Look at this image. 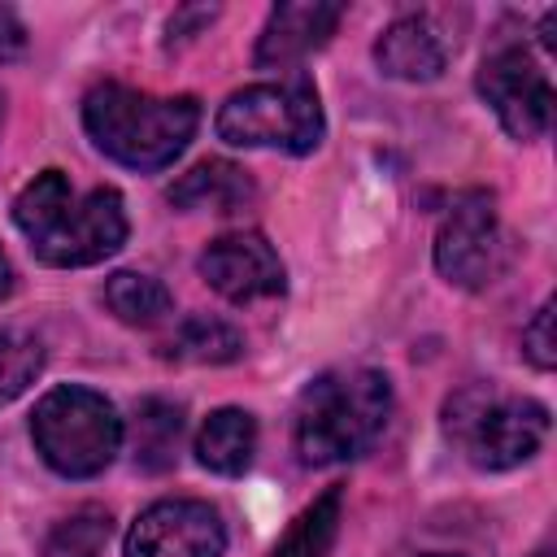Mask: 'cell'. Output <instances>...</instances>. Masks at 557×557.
I'll return each instance as SVG.
<instances>
[{
    "label": "cell",
    "mask_w": 557,
    "mask_h": 557,
    "mask_svg": "<svg viewBox=\"0 0 557 557\" xmlns=\"http://www.w3.org/2000/svg\"><path fill=\"white\" fill-rule=\"evenodd\" d=\"M435 270L453 287H487L505 270V235L487 191H461L435 231Z\"/></svg>",
    "instance_id": "6"
},
{
    "label": "cell",
    "mask_w": 557,
    "mask_h": 557,
    "mask_svg": "<svg viewBox=\"0 0 557 557\" xmlns=\"http://www.w3.org/2000/svg\"><path fill=\"white\" fill-rule=\"evenodd\" d=\"M392 413V383L379 370H331L296 405V453L305 466L352 461L374 448Z\"/></svg>",
    "instance_id": "2"
},
{
    "label": "cell",
    "mask_w": 557,
    "mask_h": 557,
    "mask_svg": "<svg viewBox=\"0 0 557 557\" xmlns=\"http://www.w3.org/2000/svg\"><path fill=\"white\" fill-rule=\"evenodd\" d=\"M479 96L513 139H540L553 122V83L527 48H496L479 65Z\"/></svg>",
    "instance_id": "7"
},
{
    "label": "cell",
    "mask_w": 557,
    "mask_h": 557,
    "mask_svg": "<svg viewBox=\"0 0 557 557\" xmlns=\"http://www.w3.org/2000/svg\"><path fill=\"white\" fill-rule=\"evenodd\" d=\"M200 278L218 296L235 305H252V300H270L283 292V261L265 244V235L231 231V235H218L200 252Z\"/></svg>",
    "instance_id": "10"
},
{
    "label": "cell",
    "mask_w": 557,
    "mask_h": 557,
    "mask_svg": "<svg viewBox=\"0 0 557 557\" xmlns=\"http://www.w3.org/2000/svg\"><path fill=\"white\" fill-rule=\"evenodd\" d=\"M109 531H113L109 509L83 505V509H74L70 518H61V522L48 531L44 557H100L104 544H109Z\"/></svg>",
    "instance_id": "20"
},
{
    "label": "cell",
    "mask_w": 557,
    "mask_h": 557,
    "mask_svg": "<svg viewBox=\"0 0 557 557\" xmlns=\"http://www.w3.org/2000/svg\"><path fill=\"white\" fill-rule=\"evenodd\" d=\"M344 9L339 4H326V0H287V4H274L265 26H261V39H257V52L252 61L261 70L270 65H296L305 61L309 52H318L335 26H339Z\"/></svg>",
    "instance_id": "11"
},
{
    "label": "cell",
    "mask_w": 557,
    "mask_h": 557,
    "mask_svg": "<svg viewBox=\"0 0 557 557\" xmlns=\"http://www.w3.org/2000/svg\"><path fill=\"white\" fill-rule=\"evenodd\" d=\"M426 557H448V553H426Z\"/></svg>",
    "instance_id": "26"
},
{
    "label": "cell",
    "mask_w": 557,
    "mask_h": 557,
    "mask_svg": "<svg viewBox=\"0 0 557 557\" xmlns=\"http://www.w3.org/2000/svg\"><path fill=\"white\" fill-rule=\"evenodd\" d=\"M104 305L113 309V318H122L126 326H152L170 313V292L161 278L152 274H135V270H117L104 283Z\"/></svg>",
    "instance_id": "18"
},
{
    "label": "cell",
    "mask_w": 557,
    "mask_h": 557,
    "mask_svg": "<svg viewBox=\"0 0 557 557\" xmlns=\"http://www.w3.org/2000/svg\"><path fill=\"white\" fill-rule=\"evenodd\" d=\"M322 104L309 78L287 83H257L235 91L218 109V135L235 148H278L305 157L322 144Z\"/></svg>",
    "instance_id": "5"
},
{
    "label": "cell",
    "mask_w": 557,
    "mask_h": 557,
    "mask_svg": "<svg viewBox=\"0 0 557 557\" xmlns=\"http://www.w3.org/2000/svg\"><path fill=\"white\" fill-rule=\"evenodd\" d=\"M374 61L383 74L405 78V83H431L444 74L448 48L440 39V30L426 17H396L379 44H374Z\"/></svg>",
    "instance_id": "12"
},
{
    "label": "cell",
    "mask_w": 557,
    "mask_h": 557,
    "mask_svg": "<svg viewBox=\"0 0 557 557\" xmlns=\"http://www.w3.org/2000/svg\"><path fill=\"white\" fill-rule=\"evenodd\" d=\"M13 292V265H9V257H4V248H0V300Z\"/></svg>",
    "instance_id": "24"
},
{
    "label": "cell",
    "mask_w": 557,
    "mask_h": 557,
    "mask_svg": "<svg viewBox=\"0 0 557 557\" xmlns=\"http://www.w3.org/2000/svg\"><path fill=\"white\" fill-rule=\"evenodd\" d=\"M535 557H553V548H548V544H544V548H540V553H535Z\"/></svg>",
    "instance_id": "25"
},
{
    "label": "cell",
    "mask_w": 557,
    "mask_h": 557,
    "mask_svg": "<svg viewBox=\"0 0 557 557\" xmlns=\"http://www.w3.org/2000/svg\"><path fill=\"white\" fill-rule=\"evenodd\" d=\"M0 117H4V104H0Z\"/></svg>",
    "instance_id": "27"
},
{
    "label": "cell",
    "mask_w": 557,
    "mask_h": 557,
    "mask_svg": "<svg viewBox=\"0 0 557 557\" xmlns=\"http://www.w3.org/2000/svg\"><path fill=\"white\" fill-rule=\"evenodd\" d=\"M226 527L205 500H157L126 531V557H222Z\"/></svg>",
    "instance_id": "9"
},
{
    "label": "cell",
    "mask_w": 557,
    "mask_h": 557,
    "mask_svg": "<svg viewBox=\"0 0 557 557\" xmlns=\"http://www.w3.org/2000/svg\"><path fill=\"white\" fill-rule=\"evenodd\" d=\"M70 200H74L70 178H65L61 170H44V174H35V178L17 191V200H13V222H17V231H22L26 239H39V235L65 213Z\"/></svg>",
    "instance_id": "19"
},
{
    "label": "cell",
    "mask_w": 557,
    "mask_h": 557,
    "mask_svg": "<svg viewBox=\"0 0 557 557\" xmlns=\"http://www.w3.org/2000/svg\"><path fill=\"white\" fill-rule=\"evenodd\" d=\"M257 453V422L248 409H213L196 431V461L213 474H244Z\"/></svg>",
    "instance_id": "14"
},
{
    "label": "cell",
    "mask_w": 557,
    "mask_h": 557,
    "mask_svg": "<svg viewBox=\"0 0 557 557\" xmlns=\"http://www.w3.org/2000/svg\"><path fill=\"white\" fill-rule=\"evenodd\" d=\"M183 440V409L174 400L148 396L135 409V466L139 470H170Z\"/></svg>",
    "instance_id": "15"
},
{
    "label": "cell",
    "mask_w": 557,
    "mask_h": 557,
    "mask_svg": "<svg viewBox=\"0 0 557 557\" xmlns=\"http://www.w3.org/2000/svg\"><path fill=\"white\" fill-rule=\"evenodd\" d=\"M30 435L39 457L65 479L100 474L122 448V418L117 409L91 387H52L39 396L30 413Z\"/></svg>",
    "instance_id": "4"
},
{
    "label": "cell",
    "mask_w": 557,
    "mask_h": 557,
    "mask_svg": "<svg viewBox=\"0 0 557 557\" xmlns=\"http://www.w3.org/2000/svg\"><path fill=\"white\" fill-rule=\"evenodd\" d=\"M522 352L535 370H553L557 366V339H553V300H544L535 309V318L522 331Z\"/></svg>",
    "instance_id": "22"
},
{
    "label": "cell",
    "mask_w": 557,
    "mask_h": 557,
    "mask_svg": "<svg viewBox=\"0 0 557 557\" xmlns=\"http://www.w3.org/2000/svg\"><path fill=\"white\" fill-rule=\"evenodd\" d=\"M39 370H44L39 335H30L22 326H0V405L17 400L35 383Z\"/></svg>",
    "instance_id": "21"
},
{
    "label": "cell",
    "mask_w": 557,
    "mask_h": 557,
    "mask_svg": "<svg viewBox=\"0 0 557 557\" xmlns=\"http://www.w3.org/2000/svg\"><path fill=\"white\" fill-rule=\"evenodd\" d=\"M83 126L117 165L161 170L191 144L200 104L191 96H148L122 83H100L83 100Z\"/></svg>",
    "instance_id": "1"
},
{
    "label": "cell",
    "mask_w": 557,
    "mask_h": 557,
    "mask_svg": "<svg viewBox=\"0 0 557 557\" xmlns=\"http://www.w3.org/2000/svg\"><path fill=\"white\" fill-rule=\"evenodd\" d=\"M252 196H257V187H252L248 170L235 161H200L170 187L174 209H209V213H235V209L252 205Z\"/></svg>",
    "instance_id": "13"
},
{
    "label": "cell",
    "mask_w": 557,
    "mask_h": 557,
    "mask_svg": "<svg viewBox=\"0 0 557 557\" xmlns=\"http://www.w3.org/2000/svg\"><path fill=\"white\" fill-rule=\"evenodd\" d=\"M244 352V339L235 326H226L222 318H209V313H191L178 322V331L170 335L165 344V357L174 361H196V366H222V361H235Z\"/></svg>",
    "instance_id": "17"
},
{
    "label": "cell",
    "mask_w": 557,
    "mask_h": 557,
    "mask_svg": "<svg viewBox=\"0 0 557 557\" xmlns=\"http://www.w3.org/2000/svg\"><path fill=\"white\" fill-rule=\"evenodd\" d=\"M339 513H344V492L326 487L309 509H300V518L283 531L270 557H326L339 535Z\"/></svg>",
    "instance_id": "16"
},
{
    "label": "cell",
    "mask_w": 557,
    "mask_h": 557,
    "mask_svg": "<svg viewBox=\"0 0 557 557\" xmlns=\"http://www.w3.org/2000/svg\"><path fill=\"white\" fill-rule=\"evenodd\" d=\"M26 48V30H22V22L9 13V9H0V61L4 57H17Z\"/></svg>",
    "instance_id": "23"
},
{
    "label": "cell",
    "mask_w": 557,
    "mask_h": 557,
    "mask_svg": "<svg viewBox=\"0 0 557 557\" xmlns=\"http://www.w3.org/2000/svg\"><path fill=\"white\" fill-rule=\"evenodd\" d=\"M444 435L479 470H513L548 440V409L531 396H505L487 383H470L444 405Z\"/></svg>",
    "instance_id": "3"
},
{
    "label": "cell",
    "mask_w": 557,
    "mask_h": 557,
    "mask_svg": "<svg viewBox=\"0 0 557 557\" xmlns=\"http://www.w3.org/2000/svg\"><path fill=\"white\" fill-rule=\"evenodd\" d=\"M122 244H126V209L113 187H96L83 200L74 196L65 213L39 239H30L35 257L48 265H96L113 257Z\"/></svg>",
    "instance_id": "8"
}]
</instances>
